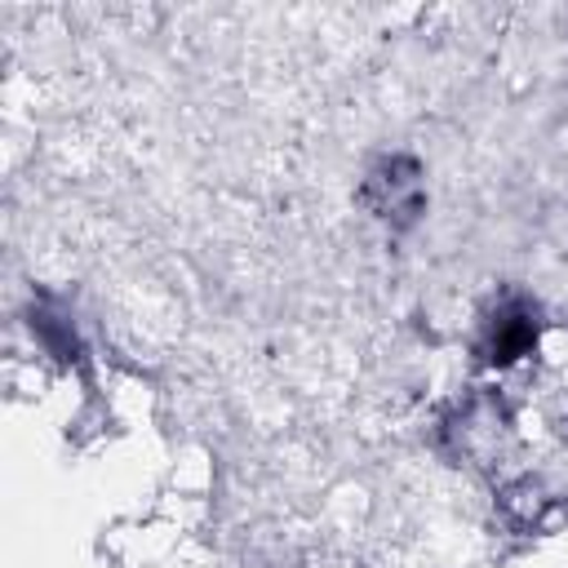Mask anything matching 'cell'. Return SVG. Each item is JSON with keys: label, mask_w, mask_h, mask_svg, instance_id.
Listing matches in <instances>:
<instances>
[{"label": "cell", "mask_w": 568, "mask_h": 568, "mask_svg": "<svg viewBox=\"0 0 568 568\" xmlns=\"http://www.w3.org/2000/svg\"><path fill=\"white\" fill-rule=\"evenodd\" d=\"M399 169H404V160H390V164H382V169L368 178V186H386V200L373 204L382 217H399V213H413V209H417V178H413V173L399 178Z\"/></svg>", "instance_id": "1"}]
</instances>
